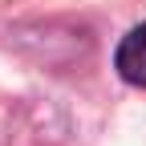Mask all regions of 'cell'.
Instances as JSON below:
<instances>
[{
  "label": "cell",
  "instance_id": "obj_1",
  "mask_svg": "<svg viewBox=\"0 0 146 146\" xmlns=\"http://www.w3.org/2000/svg\"><path fill=\"white\" fill-rule=\"evenodd\" d=\"M114 69L126 85L146 89V25H134L114 49Z\"/></svg>",
  "mask_w": 146,
  "mask_h": 146
}]
</instances>
